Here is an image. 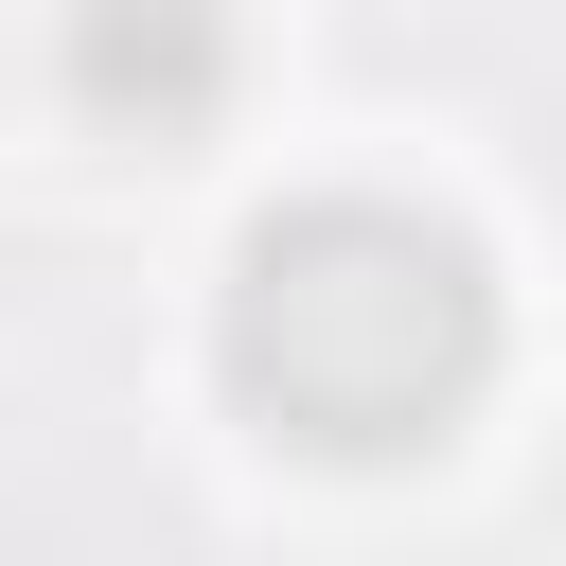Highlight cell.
I'll return each mask as SVG.
<instances>
[{"label": "cell", "instance_id": "7a4b0ae2", "mask_svg": "<svg viewBox=\"0 0 566 566\" xmlns=\"http://www.w3.org/2000/svg\"><path fill=\"white\" fill-rule=\"evenodd\" d=\"M71 88H88V106H142V124H195V106L230 88V35H212V18H88V35H71Z\"/></svg>", "mask_w": 566, "mask_h": 566}, {"label": "cell", "instance_id": "6da1fadb", "mask_svg": "<svg viewBox=\"0 0 566 566\" xmlns=\"http://www.w3.org/2000/svg\"><path fill=\"white\" fill-rule=\"evenodd\" d=\"M212 371L283 460H424L495 389V265L407 195H301L230 248Z\"/></svg>", "mask_w": 566, "mask_h": 566}]
</instances>
